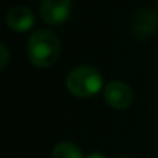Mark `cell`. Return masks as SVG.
I'll list each match as a JSON object with an SVG mask.
<instances>
[{"mask_svg":"<svg viewBox=\"0 0 158 158\" xmlns=\"http://www.w3.org/2000/svg\"><path fill=\"white\" fill-rule=\"evenodd\" d=\"M60 56V40L50 30H36L28 39V57L37 68H48Z\"/></svg>","mask_w":158,"mask_h":158,"instance_id":"obj_1","label":"cell"},{"mask_svg":"<svg viewBox=\"0 0 158 158\" xmlns=\"http://www.w3.org/2000/svg\"><path fill=\"white\" fill-rule=\"evenodd\" d=\"M67 89L76 98H92L102 90L104 81L101 73L90 65H81L73 68L67 74Z\"/></svg>","mask_w":158,"mask_h":158,"instance_id":"obj_2","label":"cell"},{"mask_svg":"<svg viewBox=\"0 0 158 158\" xmlns=\"http://www.w3.org/2000/svg\"><path fill=\"white\" fill-rule=\"evenodd\" d=\"M71 13V0H42L40 17L47 25H62Z\"/></svg>","mask_w":158,"mask_h":158,"instance_id":"obj_3","label":"cell"},{"mask_svg":"<svg viewBox=\"0 0 158 158\" xmlns=\"http://www.w3.org/2000/svg\"><path fill=\"white\" fill-rule=\"evenodd\" d=\"M104 99L115 110H124L132 104V89L123 81H112L104 87Z\"/></svg>","mask_w":158,"mask_h":158,"instance_id":"obj_4","label":"cell"},{"mask_svg":"<svg viewBox=\"0 0 158 158\" xmlns=\"http://www.w3.org/2000/svg\"><path fill=\"white\" fill-rule=\"evenodd\" d=\"M156 28H158V14L149 8L141 10L133 19L132 31H133V36L138 39L152 37L155 34Z\"/></svg>","mask_w":158,"mask_h":158,"instance_id":"obj_5","label":"cell"},{"mask_svg":"<svg viewBox=\"0 0 158 158\" xmlns=\"http://www.w3.org/2000/svg\"><path fill=\"white\" fill-rule=\"evenodd\" d=\"M34 13L27 6H13L6 14L8 28L16 33H25L34 27Z\"/></svg>","mask_w":158,"mask_h":158,"instance_id":"obj_6","label":"cell"},{"mask_svg":"<svg viewBox=\"0 0 158 158\" xmlns=\"http://www.w3.org/2000/svg\"><path fill=\"white\" fill-rule=\"evenodd\" d=\"M51 158H85V156L76 144L70 141H62L53 147Z\"/></svg>","mask_w":158,"mask_h":158,"instance_id":"obj_7","label":"cell"},{"mask_svg":"<svg viewBox=\"0 0 158 158\" xmlns=\"http://www.w3.org/2000/svg\"><path fill=\"white\" fill-rule=\"evenodd\" d=\"M0 53H2V62H0V67H2V70H5L8 62H10V51H8L5 44L0 45Z\"/></svg>","mask_w":158,"mask_h":158,"instance_id":"obj_8","label":"cell"},{"mask_svg":"<svg viewBox=\"0 0 158 158\" xmlns=\"http://www.w3.org/2000/svg\"><path fill=\"white\" fill-rule=\"evenodd\" d=\"M87 158H107V156L102 155V153H99V152H92V153L87 155Z\"/></svg>","mask_w":158,"mask_h":158,"instance_id":"obj_9","label":"cell"},{"mask_svg":"<svg viewBox=\"0 0 158 158\" xmlns=\"http://www.w3.org/2000/svg\"><path fill=\"white\" fill-rule=\"evenodd\" d=\"M156 13H158V0H156Z\"/></svg>","mask_w":158,"mask_h":158,"instance_id":"obj_10","label":"cell"},{"mask_svg":"<svg viewBox=\"0 0 158 158\" xmlns=\"http://www.w3.org/2000/svg\"><path fill=\"white\" fill-rule=\"evenodd\" d=\"M118 158H129V156H118Z\"/></svg>","mask_w":158,"mask_h":158,"instance_id":"obj_11","label":"cell"}]
</instances>
